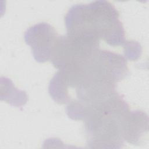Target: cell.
Instances as JSON below:
<instances>
[{"instance_id":"obj_1","label":"cell","mask_w":149,"mask_h":149,"mask_svg":"<svg viewBox=\"0 0 149 149\" xmlns=\"http://www.w3.org/2000/svg\"><path fill=\"white\" fill-rule=\"evenodd\" d=\"M115 6L107 1L76 4L65 17L67 35L100 41L112 46L123 45L125 31Z\"/></svg>"},{"instance_id":"obj_2","label":"cell","mask_w":149,"mask_h":149,"mask_svg":"<svg viewBox=\"0 0 149 149\" xmlns=\"http://www.w3.org/2000/svg\"><path fill=\"white\" fill-rule=\"evenodd\" d=\"M81 105L87 147H122L124 126L130 110L122 95L117 93L95 104Z\"/></svg>"},{"instance_id":"obj_3","label":"cell","mask_w":149,"mask_h":149,"mask_svg":"<svg viewBox=\"0 0 149 149\" xmlns=\"http://www.w3.org/2000/svg\"><path fill=\"white\" fill-rule=\"evenodd\" d=\"M59 36L47 23H39L29 27L24 33L26 43L30 45L35 60L40 63L50 60Z\"/></svg>"},{"instance_id":"obj_4","label":"cell","mask_w":149,"mask_h":149,"mask_svg":"<svg viewBox=\"0 0 149 149\" xmlns=\"http://www.w3.org/2000/svg\"><path fill=\"white\" fill-rule=\"evenodd\" d=\"M148 117L140 110L130 111L123 130V139L130 144H140L143 136L148 132Z\"/></svg>"},{"instance_id":"obj_5","label":"cell","mask_w":149,"mask_h":149,"mask_svg":"<svg viewBox=\"0 0 149 149\" xmlns=\"http://www.w3.org/2000/svg\"><path fill=\"white\" fill-rule=\"evenodd\" d=\"M123 46L125 57L127 59L134 61L140 56L142 48L139 42L134 41H126Z\"/></svg>"}]
</instances>
